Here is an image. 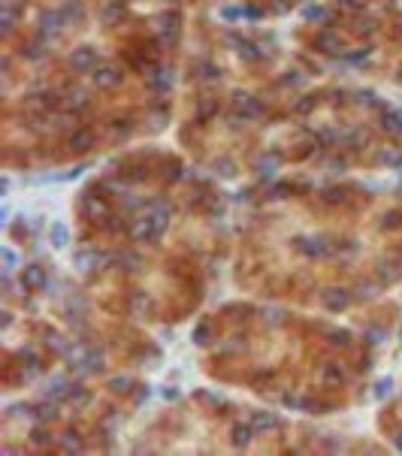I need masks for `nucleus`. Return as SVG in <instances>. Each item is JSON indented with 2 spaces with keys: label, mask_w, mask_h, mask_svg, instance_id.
I'll list each match as a JSON object with an SVG mask.
<instances>
[{
  "label": "nucleus",
  "mask_w": 402,
  "mask_h": 456,
  "mask_svg": "<svg viewBox=\"0 0 402 456\" xmlns=\"http://www.w3.org/2000/svg\"><path fill=\"white\" fill-rule=\"evenodd\" d=\"M94 145V133L91 130H73V136H70V148L73 151H88Z\"/></svg>",
  "instance_id": "obj_13"
},
{
  "label": "nucleus",
  "mask_w": 402,
  "mask_h": 456,
  "mask_svg": "<svg viewBox=\"0 0 402 456\" xmlns=\"http://www.w3.org/2000/svg\"><path fill=\"white\" fill-rule=\"evenodd\" d=\"M100 18L106 21V25H115V21H121V18H124V0H109V3L103 6Z\"/></svg>",
  "instance_id": "obj_11"
},
{
  "label": "nucleus",
  "mask_w": 402,
  "mask_h": 456,
  "mask_svg": "<svg viewBox=\"0 0 402 456\" xmlns=\"http://www.w3.org/2000/svg\"><path fill=\"white\" fill-rule=\"evenodd\" d=\"M67 21H64V15H61V9H52V12H42V18H39V36L42 39H49V36H55V33L61 31Z\"/></svg>",
  "instance_id": "obj_3"
},
{
  "label": "nucleus",
  "mask_w": 402,
  "mask_h": 456,
  "mask_svg": "<svg viewBox=\"0 0 402 456\" xmlns=\"http://www.w3.org/2000/svg\"><path fill=\"white\" fill-rule=\"evenodd\" d=\"M0 25H3V31L6 33L12 31V25H15V9H12L9 0H3V6H0Z\"/></svg>",
  "instance_id": "obj_20"
},
{
  "label": "nucleus",
  "mask_w": 402,
  "mask_h": 456,
  "mask_svg": "<svg viewBox=\"0 0 402 456\" xmlns=\"http://www.w3.org/2000/svg\"><path fill=\"white\" fill-rule=\"evenodd\" d=\"M34 417L39 420V423H49V420H55V417H58V408H55V402H42V405L34 411Z\"/></svg>",
  "instance_id": "obj_21"
},
{
  "label": "nucleus",
  "mask_w": 402,
  "mask_h": 456,
  "mask_svg": "<svg viewBox=\"0 0 402 456\" xmlns=\"http://www.w3.org/2000/svg\"><path fill=\"white\" fill-rule=\"evenodd\" d=\"M200 70H203V73H200L203 79H218V76H221V73H218V66H212V64H203Z\"/></svg>",
  "instance_id": "obj_40"
},
{
  "label": "nucleus",
  "mask_w": 402,
  "mask_h": 456,
  "mask_svg": "<svg viewBox=\"0 0 402 456\" xmlns=\"http://www.w3.org/2000/svg\"><path fill=\"white\" fill-rule=\"evenodd\" d=\"M221 15H224V18H230V21H233V18H239V15H245V9H239V6H227V9H224V12H221Z\"/></svg>",
  "instance_id": "obj_41"
},
{
  "label": "nucleus",
  "mask_w": 402,
  "mask_h": 456,
  "mask_svg": "<svg viewBox=\"0 0 402 456\" xmlns=\"http://www.w3.org/2000/svg\"><path fill=\"white\" fill-rule=\"evenodd\" d=\"M130 308H133V314H145V311H148V296H145V293H133Z\"/></svg>",
  "instance_id": "obj_31"
},
{
  "label": "nucleus",
  "mask_w": 402,
  "mask_h": 456,
  "mask_svg": "<svg viewBox=\"0 0 402 456\" xmlns=\"http://www.w3.org/2000/svg\"><path fill=\"white\" fill-rule=\"evenodd\" d=\"M130 236H133L136 242H151V239H161L164 236V227L151 215H142V218H136L133 224H130Z\"/></svg>",
  "instance_id": "obj_1"
},
{
  "label": "nucleus",
  "mask_w": 402,
  "mask_h": 456,
  "mask_svg": "<svg viewBox=\"0 0 402 456\" xmlns=\"http://www.w3.org/2000/svg\"><path fill=\"white\" fill-rule=\"evenodd\" d=\"M333 341L336 345H348V332H333Z\"/></svg>",
  "instance_id": "obj_44"
},
{
  "label": "nucleus",
  "mask_w": 402,
  "mask_h": 456,
  "mask_svg": "<svg viewBox=\"0 0 402 456\" xmlns=\"http://www.w3.org/2000/svg\"><path fill=\"white\" fill-rule=\"evenodd\" d=\"M399 335H402V332H399Z\"/></svg>",
  "instance_id": "obj_46"
},
{
  "label": "nucleus",
  "mask_w": 402,
  "mask_h": 456,
  "mask_svg": "<svg viewBox=\"0 0 402 456\" xmlns=\"http://www.w3.org/2000/svg\"><path fill=\"white\" fill-rule=\"evenodd\" d=\"M49 284V278H46V269L42 266H25V275H21V287L25 290H39V287H46Z\"/></svg>",
  "instance_id": "obj_5"
},
{
  "label": "nucleus",
  "mask_w": 402,
  "mask_h": 456,
  "mask_svg": "<svg viewBox=\"0 0 402 456\" xmlns=\"http://www.w3.org/2000/svg\"><path fill=\"white\" fill-rule=\"evenodd\" d=\"M393 444H396V447H399V450H402V432H399V435H396V438H393Z\"/></svg>",
  "instance_id": "obj_45"
},
{
  "label": "nucleus",
  "mask_w": 402,
  "mask_h": 456,
  "mask_svg": "<svg viewBox=\"0 0 402 456\" xmlns=\"http://www.w3.org/2000/svg\"><path fill=\"white\" fill-rule=\"evenodd\" d=\"M130 387H133V378H127V375H118V378L109 381V390L112 393H127Z\"/></svg>",
  "instance_id": "obj_27"
},
{
  "label": "nucleus",
  "mask_w": 402,
  "mask_h": 456,
  "mask_svg": "<svg viewBox=\"0 0 402 456\" xmlns=\"http://www.w3.org/2000/svg\"><path fill=\"white\" fill-rule=\"evenodd\" d=\"M73 387H76V384H70L67 378H52V381H49V396H52V399H70Z\"/></svg>",
  "instance_id": "obj_14"
},
{
  "label": "nucleus",
  "mask_w": 402,
  "mask_h": 456,
  "mask_svg": "<svg viewBox=\"0 0 402 456\" xmlns=\"http://www.w3.org/2000/svg\"><path fill=\"white\" fill-rule=\"evenodd\" d=\"M390 390H393V381H390V378L378 381V387H375V399H384V396H390Z\"/></svg>",
  "instance_id": "obj_38"
},
{
  "label": "nucleus",
  "mask_w": 402,
  "mask_h": 456,
  "mask_svg": "<svg viewBox=\"0 0 402 456\" xmlns=\"http://www.w3.org/2000/svg\"><path fill=\"white\" fill-rule=\"evenodd\" d=\"M324 378H327L330 384H336V381H342L345 375H342V369H339V366H333V362H327V366H324Z\"/></svg>",
  "instance_id": "obj_35"
},
{
  "label": "nucleus",
  "mask_w": 402,
  "mask_h": 456,
  "mask_svg": "<svg viewBox=\"0 0 402 456\" xmlns=\"http://www.w3.org/2000/svg\"><path fill=\"white\" fill-rule=\"evenodd\" d=\"M251 426H254L257 432H272V429H278V417H275V414H266V411H257V414L251 417Z\"/></svg>",
  "instance_id": "obj_15"
},
{
  "label": "nucleus",
  "mask_w": 402,
  "mask_h": 456,
  "mask_svg": "<svg viewBox=\"0 0 402 456\" xmlns=\"http://www.w3.org/2000/svg\"><path fill=\"white\" fill-rule=\"evenodd\" d=\"M130 133V124H115L112 127V136H127Z\"/></svg>",
  "instance_id": "obj_42"
},
{
  "label": "nucleus",
  "mask_w": 402,
  "mask_h": 456,
  "mask_svg": "<svg viewBox=\"0 0 402 456\" xmlns=\"http://www.w3.org/2000/svg\"><path fill=\"white\" fill-rule=\"evenodd\" d=\"M21 52H25L28 58H42V55H49V49H46V39H42V36H36L34 42H28Z\"/></svg>",
  "instance_id": "obj_23"
},
{
  "label": "nucleus",
  "mask_w": 402,
  "mask_h": 456,
  "mask_svg": "<svg viewBox=\"0 0 402 456\" xmlns=\"http://www.w3.org/2000/svg\"><path fill=\"white\" fill-rule=\"evenodd\" d=\"M315 45H318V49H324V52H339V49H342V39H339V33L324 31V33H318Z\"/></svg>",
  "instance_id": "obj_16"
},
{
  "label": "nucleus",
  "mask_w": 402,
  "mask_h": 456,
  "mask_svg": "<svg viewBox=\"0 0 402 456\" xmlns=\"http://www.w3.org/2000/svg\"><path fill=\"white\" fill-rule=\"evenodd\" d=\"M233 103L242 109V118H260V115H263V103L254 100L251 94H236Z\"/></svg>",
  "instance_id": "obj_8"
},
{
  "label": "nucleus",
  "mask_w": 402,
  "mask_h": 456,
  "mask_svg": "<svg viewBox=\"0 0 402 456\" xmlns=\"http://www.w3.org/2000/svg\"><path fill=\"white\" fill-rule=\"evenodd\" d=\"M275 169H278V157H275V154H269V157H260V161H257V175H260V178H272V175H275Z\"/></svg>",
  "instance_id": "obj_19"
},
{
  "label": "nucleus",
  "mask_w": 402,
  "mask_h": 456,
  "mask_svg": "<svg viewBox=\"0 0 402 456\" xmlns=\"http://www.w3.org/2000/svg\"><path fill=\"white\" fill-rule=\"evenodd\" d=\"M297 248H300L302 254H308V257H321V254H327V242H324V239H300Z\"/></svg>",
  "instance_id": "obj_12"
},
{
  "label": "nucleus",
  "mask_w": 402,
  "mask_h": 456,
  "mask_svg": "<svg viewBox=\"0 0 402 456\" xmlns=\"http://www.w3.org/2000/svg\"><path fill=\"white\" fill-rule=\"evenodd\" d=\"M321 299H324V305H327L330 311H342V308H348L351 293H348V290H342V287H330V290H324V293H321Z\"/></svg>",
  "instance_id": "obj_7"
},
{
  "label": "nucleus",
  "mask_w": 402,
  "mask_h": 456,
  "mask_svg": "<svg viewBox=\"0 0 402 456\" xmlns=\"http://www.w3.org/2000/svg\"><path fill=\"white\" fill-rule=\"evenodd\" d=\"M55 103V97L52 94H34V97L28 100V106H36V109H42V106H52Z\"/></svg>",
  "instance_id": "obj_36"
},
{
  "label": "nucleus",
  "mask_w": 402,
  "mask_h": 456,
  "mask_svg": "<svg viewBox=\"0 0 402 456\" xmlns=\"http://www.w3.org/2000/svg\"><path fill=\"white\" fill-rule=\"evenodd\" d=\"M61 450H64V453H79V450H82V441H79L76 432H67V435L61 438Z\"/></svg>",
  "instance_id": "obj_26"
},
{
  "label": "nucleus",
  "mask_w": 402,
  "mask_h": 456,
  "mask_svg": "<svg viewBox=\"0 0 402 456\" xmlns=\"http://www.w3.org/2000/svg\"><path fill=\"white\" fill-rule=\"evenodd\" d=\"M61 15H64V21H67V25H70V18L82 21V18H85V6H82V0H70L67 6L61 9Z\"/></svg>",
  "instance_id": "obj_18"
},
{
  "label": "nucleus",
  "mask_w": 402,
  "mask_h": 456,
  "mask_svg": "<svg viewBox=\"0 0 402 456\" xmlns=\"http://www.w3.org/2000/svg\"><path fill=\"white\" fill-rule=\"evenodd\" d=\"M215 112H218V100L215 97H200V103H197V118H200V121H209Z\"/></svg>",
  "instance_id": "obj_17"
},
{
  "label": "nucleus",
  "mask_w": 402,
  "mask_h": 456,
  "mask_svg": "<svg viewBox=\"0 0 402 456\" xmlns=\"http://www.w3.org/2000/svg\"><path fill=\"white\" fill-rule=\"evenodd\" d=\"M64 103H67L70 109H85L91 100H88V94H85V91H70L67 97H64Z\"/></svg>",
  "instance_id": "obj_25"
},
{
  "label": "nucleus",
  "mask_w": 402,
  "mask_h": 456,
  "mask_svg": "<svg viewBox=\"0 0 402 456\" xmlns=\"http://www.w3.org/2000/svg\"><path fill=\"white\" fill-rule=\"evenodd\" d=\"M302 15H305V21H327V9L324 6H305Z\"/></svg>",
  "instance_id": "obj_28"
},
{
  "label": "nucleus",
  "mask_w": 402,
  "mask_h": 456,
  "mask_svg": "<svg viewBox=\"0 0 402 456\" xmlns=\"http://www.w3.org/2000/svg\"><path fill=\"white\" fill-rule=\"evenodd\" d=\"M233 441L236 444H248V441H251V426H236L233 429Z\"/></svg>",
  "instance_id": "obj_34"
},
{
  "label": "nucleus",
  "mask_w": 402,
  "mask_h": 456,
  "mask_svg": "<svg viewBox=\"0 0 402 456\" xmlns=\"http://www.w3.org/2000/svg\"><path fill=\"white\" fill-rule=\"evenodd\" d=\"M315 103H318V97H302V100H297V106H294V109H297L300 115H305V112H311V109H315Z\"/></svg>",
  "instance_id": "obj_37"
},
{
  "label": "nucleus",
  "mask_w": 402,
  "mask_h": 456,
  "mask_svg": "<svg viewBox=\"0 0 402 456\" xmlns=\"http://www.w3.org/2000/svg\"><path fill=\"white\" fill-rule=\"evenodd\" d=\"M194 341H197V345H209V326L206 324H200L194 329Z\"/></svg>",
  "instance_id": "obj_39"
},
{
  "label": "nucleus",
  "mask_w": 402,
  "mask_h": 456,
  "mask_svg": "<svg viewBox=\"0 0 402 456\" xmlns=\"http://www.w3.org/2000/svg\"><path fill=\"white\" fill-rule=\"evenodd\" d=\"M0 257H3V263H6L3 269H6V275H9V272L15 269V263H18V257H15V251H12V248H0Z\"/></svg>",
  "instance_id": "obj_33"
},
{
  "label": "nucleus",
  "mask_w": 402,
  "mask_h": 456,
  "mask_svg": "<svg viewBox=\"0 0 402 456\" xmlns=\"http://www.w3.org/2000/svg\"><path fill=\"white\" fill-rule=\"evenodd\" d=\"M148 85H151L154 91H169V88H172V70H169V66H154V70L148 73Z\"/></svg>",
  "instance_id": "obj_9"
},
{
  "label": "nucleus",
  "mask_w": 402,
  "mask_h": 456,
  "mask_svg": "<svg viewBox=\"0 0 402 456\" xmlns=\"http://www.w3.org/2000/svg\"><path fill=\"white\" fill-rule=\"evenodd\" d=\"M381 127L390 133H402V112H387L384 118H381Z\"/></svg>",
  "instance_id": "obj_22"
},
{
  "label": "nucleus",
  "mask_w": 402,
  "mask_h": 456,
  "mask_svg": "<svg viewBox=\"0 0 402 456\" xmlns=\"http://www.w3.org/2000/svg\"><path fill=\"white\" fill-rule=\"evenodd\" d=\"M236 45H239V49H236V52H239V55H242V58H248V61H257V58H260V52H257V49H254V45H251V42H248V39H239V42H236Z\"/></svg>",
  "instance_id": "obj_29"
},
{
  "label": "nucleus",
  "mask_w": 402,
  "mask_h": 456,
  "mask_svg": "<svg viewBox=\"0 0 402 456\" xmlns=\"http://www.w3.org/2000/svg\"><path fill=\"white\" fill-rule=\"evenodd\" d=\"M91 76H94V85H97V88H115V85L121 82V70H118V66H112V64L97 66Z\"/></svg>",
  "instance_id": "obj_4"
},
{
  "label": "nucleus",
  "mask_w": 402,
  "mask_h": 456,
  "mask_svg": "<svg viewBox=\"0 0 402 456\" xmlns=\"http://www.w3.org/2000/svg\"><path fill=\"white\" fill-rule=\"evenodd\" d=\"M31 441H34V444H39V447H46V444H52V432L36 426L34 432H31Z\"/></svg>",
  "instance_id": "obj_32"
},
{
  "label": "nucleus",
  "mask_w": 402,
  "mask_h": 456,
  "mask_svg": "<svg viewBox=\"0 0 402 456\" xmlns=\"http://www.w3.org/2000/svg\"><path fill=\"white\" fill-rule=\"evenodd\" d=\"M88 399H91V396L82 390L79 384H76V387H73V393H70V402H73V408H85V405H88Z\"/></svg>",
  "instance_id": "obj_30"
},
{
  "label": "nucleus",
  "mask_w": 402,
  "mask_h": 456,
  "mask_svg": "<svg viewBox=\"0 0 402 456\" xmlns=\"http://www.w3.org/2000/svg\"><path fill=\"white\" fill-rule=\"evenodd\" d=\"M82 212H85L88 218H97V215L106 218V215H109V206H106L103 199H97L94 194H85L82 196Z\"/></svg>",
  "instance_id": "obj_10"
},
{
  "label": "nucleus",
  "mask_w": 402,
  "mask_h": 456,
  "mask_svg": "<svg viewBox=\"0 0 402 456\" xmlns=\"http://www.w3.org/2000/svg\"><path fill=\"white\" fill-rule=\"evenodd\" d=\"M70 66H73V73H94L97 70V52L91 45L73 49L70 52Z\"/></svg>",
  "instance_id": "obj_2"
},
{
  "label": "nucleus",
  "mask_w": 402,
  "mask_h": 456,
  "mask_svg": "<svg viewBox=\"0 0 402 456\" xmlns=\"http://www.w3.org/2000/svg\"><path fill=\"white\" fill-rule=\"evenodd\" d=\"M67 242H70V230L64 224H55L52 227V245L55 248H67Z\"/></svg>",
  "instance_id": "obj_24"
},
{
  "label": "nucleus",
  "mask_w": 402,
  "mask_h": 456,
  "mask_svg": "<svg viewBox=\"0 0 402 456\" xmlns=\"http://www.w3.org/2000/svg\"><path fill=\"white\" fill-rule=\"evenodd\" d=\"M106 263H109V257H106V254H100V251H79V254H76V266H79L82 272L103 269Z\"/></svg>",
  "instance_id": "obj_6"
},
{
  "label": "nucleus",
  "mask_w": 402,
  "mask_h": 456,
  "mask_svg": "<svg viewBox=\"0 0 402 456\" xmlns=\"http://www.w3.org/2000/svg\"><path fill=\"white\" fill-rule=\"evenodd\" d=\"M118 260H121V263H127V269H136V263H139V260L133 257V254H121Z\"/></svg>",
  "instance_id": "obj_43"
}]
</instances>
